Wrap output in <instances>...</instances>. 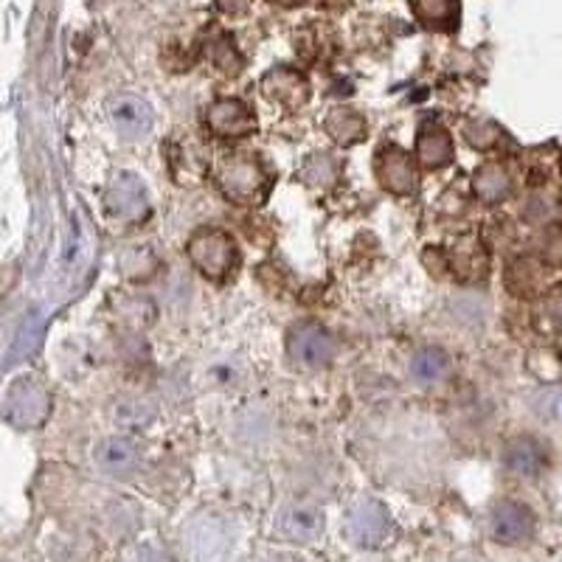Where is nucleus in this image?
I'll return each instance as SVG.
<instances>
[{
    "instance_id": "obj_1",
    "label": "nucleus",
    "mask_w": 562,
    "mask_h": 562,
    "mask_svg": "<svg viewBox=\"0 0 562 562\" xmlns=\"http://www.w3.org/2000/svg\"><path fill=\"white\" fill-rule=\"evenodd\" d=\"M180 543L186 562H231L237 549V526L217 512H200L186 524Z\"/></svg>"
},
{
    "instance_id": "obj_2",
    "label": "nucleus",
    "mask_w": 562,
    "mask_h": 562,
    "mask_svg": "<svg viewBox=\"0 0 562 562\" xmlns=\"http://www.w3.org/2000/svg\"><path fill=\"white\" fill-rule=\"evenodd\" d=\"M186 254L192 259L194 270L211 281L228 279L239 262L237 243H234L231 234H225V231L220 228L198 231V234L189 239V245H186Z\"/></svg>"
},
{
    "instance_id": "obj_3",
    "label": "nucleus",
    "mask_w": 562,
    "mask_h": 562,
    "mask_svg": "<svg viewBox=\"0 0 562 562\" xmlns=\"http://www.w3.org/2000/svg\"><path fill=\"white\" fill-rule=\"evenodd\" d=\"M220 189L239 205L262 203L270 189V172L254 155H234L220 169Z\"/></svg>"
},
{
    "instance_id": "obj_4",
    "label": "nucleus",
    "mask_w": 562,
    "mask_h": 562,
    "mask_svg": "<svg viewBox=\"0 0 562 562\" xmlns=\"http://www.w3.org/2000/svg\"><path fill=\"white\" fill-rule=\"evenodd\" d=\"M288 358L301 371L324 369L335 358V338L326 326L315 321H301L288 335Z\"/></svg>"
},
{
    "instance_id": "obj_5",
    "label": "nucleus",
    "mask_w": 562,
    "mask_h": 562,
    "mask_svg": "<svg viewBox=\"0 0 562 562\" xmlns=\"http://www.w3.org/2000/svg\"><path fill=\"white\" fill-rule=\"evenodd\" d=\"M7 422L20 430L40 428L52 414V396L37 380H18L7 394Z\"/></svg>"
},
{
    "instance_id": "obj_6",
    "label": "nucleus",
    "mask_w": 562,
    "mask_h": 562,
    "mask_svg": "<svg viewBox=\"0 0 562 562\" xmlns=\"http://www.w3.org/2000/svg\"><path fill=\"white\" fill-rule=\"evenodd\" d=\"M346 535L355 546H380L391 535V515L380 501L358 498L346 509Z\"/></svg>"
},
{
    "instance_id": "obj_7",
    "label": "nucleus",
    "mask_w": 562,
    "mask_h": 562,
    "mask_svg": "<svg viewBox=\"0 0 562 562\" xmlns=\"http://www.w3.org/2000/svg\"><path fill=\"white\" fill-rule=\"evenodd\" d=\"M108 119L124 140H140L153 133L155 110L138 93H115L108 102Z\"/></svg>"
},
{
    "instance_id": "obj_8",
    "label": "nucleus",
    "mask_w": 562,
    "mask_h": 562,
    "mask_svg": "<svg viewBox=\"0 0 562 562\" xmlns=\"http://www.w3.org/2000/svg\"><path fill=\"white\" fill-rule=\"evenodd\" d=\"M374 175H378L380 186L391 194H414L416 192V164L403 147L396 144H383L374 153Z\"/></svg>"
},
{
    "instance_id": "obj_9",
    "label": "nucleus",
    "mask_w": 562,
    "mask_h": 562,
    "mask_svg": "<svg viewBox=\"0 0 562 562\" xmlns=\"http://www.w3.org/2000/svg\"><path fill=\"white\" fill-rule=\"evenodd\" d=\"M104 205H108V211L115 220L138 223V220H144L149 214L147 189H144L140 178H135V175H115L110 180L108 192H104Z\"/></svg>"
},
{
    "instance_id": "obj_10",
    "label": "nucleus",
    "mask_w": 562,
    "mask_h": 562,
    "mask_svg": "<svg viewBox=\"0 0 562 562\" xmlns=\"http://www.w3.org/2000/svg\"><path fill=\"white\" fill-rule=\"evenodd\" d=\"M276 529L284 540H293V543H315L326 529L324 509L310 501H293L279 512Z\"/></svg>"
},
{
    "instance_id": "obj_11",
    "label": "nucleus",
    "mask_w": 562,
    "mask_h": 562,
    "mask_svg": "<svg viewBox=\"0 0 562 562\" xmlns=\"http://www.w3.org/2000/svg\"><path fill=\"white\" fill-rule=\"evenodd\" d=\"M205 124L217 138L237 140L256 130L254 108L243 99H217L205 113Z\"/></svg>"
},
{
    "instance_id": "obj_12",
    "label": "nucleus",
    "mask_w": 562,
    "mask_h": 562,
    "mask_svg": "<svg viewBox=\"0 0 562 562\" xmlns=\"http://www.w3.org/2000/svg\"><path fill=\"white\" fill-rule=\"evenodd\" d=\"M535 531V515L520 501H501L490 515V535L504 546H515L529 540Z\"/></svg>"
},
{
    "instance_id": "obj_13",
    "label": "nucleus",
    "mask_w": 562,
    "mask_h": 562,
    "mask_svg": "<svg viewBox=\"0 0 562 562\" xmlns=\"http://www.w3.org/2000/svg\"><path fill=\"white\" fill-rule=\"evenodd\" d=\"M504 467L512 475H518L524 481H535L546 473L549 467V453L537 439L531 436H518L512 439L504 450Z\"/></svg>"
},
{
    "instance_id": "obj_14",
    "label": "nucleus",
    "mask_w": 562,
    "mask_h": 562,
    "mask_svg": "<svg viewBox=\"0 0 562 562\" xmlns=\"http://www.w3.org/2000/svg\"><path fill=\"white\" fill-rule=\"evenodd\" d=\"M416 155L428 169H441L448 167L453 160V138L441 124L428 122L419 127L416 135Z\"/></svg>"
},
{
    "instance_id": "obj_15",
    "label": "nucleus",
    "mask_w": 562,
    "mask_h": 562,
    "mask_svg": "<svg viewBox=\"0 0 562 562\" xmlns=\"http://www.w3.org/2000/svg\"><path fill=\"white\" fill-rule=\"evenodd\" d=\"M262 88L265 93H268V99L284 104V108H301L310 97L307 79L301 77L299 70H290V68L270 70L268 77H265Z\"/></svg>"
},
{
    "instance_id": "obj_16",
    "label": "nucleus",
    "mask_w": 562,
    "mask_h": 562,
    "mask_svg": "<svg viewBox=\"0 0 562 562\" xmlns=\"http://www.w3.org/2000/svg\"><path fill=\"white\" fill-rule=\"evenodd\" d=\"M138 448L130 439H124V436L104 439L97 448V464L108 475H130L138 467Z\"/></svg>"
},
{
    "instance_id": "obj_17",
    "label": "nucleus",
    "mask_w": 562,
    "mask_h": 562,
    "mask_svg": "<svg viewBox=\"0 0 562 562\" xmlns=\"http://www.w3.org/2000/svg\"><path fill=\"white\" fill-rule=\"evenodd\" d=\"M450 369L448 351L439 349V346H422L414 351L411 358V378L419 385H436L445 380Z\"/></svg>"
},
{
    "instance_id": "obj_18",
    "label": "nucleus",
    "mask_w": 562,
    "mask_h": 562,
    "mask_svg": "<svg viewBox=\"0 0 562 562\" xmlns=\"http://www.w3.org/2000/svg\"><path fill=\"white\" fill-rule=\"evenodd\" d=\"M448 262H450V270H453L459 279H484L486 250L481 248L479 239L464 237L453 245Z\"/></svg>"
},
{
    "instance_id": "obj_19",
    "label": "nucleus",
    "mask_w": 562,
    "mask_h": 562,
    "mask_svg": "<svg viewBox=\"0 0 562 562\" xmlns=\"http://www.w3.org/2000/svg\"><path fill=\"white\" fill-rule=\"evenodd\" d=\"M473 192L479 194L484 203H501L509 198L512 192V175L504 164H484L479 172L473 175Z\"/></svg>"
},
{
    "instance_id": "obj_20",
    "label": "nucleus",
    "mask_w": 562,
    "mask_h": 562,
    "mask_svg": "<svg viewBox=\"0 0 562 562\" xmlns=\"http://www.w3.org/2000/svg\"><path fill=\"white\" fill-rule=\"evenodd\" d=\"M324 127L329 138L338 140L340 147H351L360 138H366V119L351 108H335L333 113L326 115Z\"/></svg>"
},
{
    "instance_id": "obj_21",
    "label": "nucleus",
    "mask_w": 562,
    "mask_h": 562,
    "mask_svg": "<svg viewBox=\"0 0 562 562\" xmlns=\"http://www.w3.org/2000/svg\"><path fill=\"white\" fill-rule=\"evenodd\" d=\"M414 12L425 26L448 29L459 18V0H414Z\"/></svg>"
},
{
    "instance_id": "obj_22",
    "label": "nucleus",
    "mask_w": 562,
    "mask_h": 562,
    "mask_svg": "<svg viewBox=\"0 0 562 562\" xmlns=\"http://www.w3.org/2000/svg\"><path fill=\"white\" fill-rule=\"evenodd\" d=\"M531 414L546 422H562V389H540L529 400Z\"/></svg>"
},
{
    "instance_id": "obj_23",
    "label": "nucleus",
    "mask_w": 562,
    "mask_h": 562,
    "mask_svg": "<svg viewBox=\"0 0 562 562\" xmlns=\"http://www.w3.org/2000/svg\"><path fill=\"white\" fill-rule=\"evenodd\" d=\"M119 562H167V557H164V551L160 549H155V546L140 543V546H133V549L124 551L122 560Z\"/></svg>"
},
{
    "instance_id": "obj_24",
    "label": "nucleus",
    "mask_w": 562,
    "mask_h": 562,
    "mask_svg": "<svg viewBox=\"0 0 562 562\" xmlns=\"http://www.w3.org/2000/svg\"><path fill=\"white\" fill-rule=\"evenodd\" d=\"M459 562H484V560H479V557H464V560H459Z\"/></svg>"
},
{
    "instance_id": "obj_25",
    "label": "nucleus",
    "mask_w": 562,
    "mask_h": 562,
    "mask_svg": "<svg viewBox=\"0 0 562 562\" xmlns=\"http://www.w3.org/2000/svg\"><path fill=\"white\" fill-rule=\"evenodd\" d=\"M279 3H288L290 7V3H301V0H279Z\"/></svg>"
},
{
    "instance_id": "obj_26",
    "label": "nucleus",
    "mask_w": 562,
    "mask_h": 562,
    "mask_svg": "<svg viewBox=\"0 0 562 562\" xmlns=\"http://www.w3.org/2000/svg\"><path fill=\"white\" fill-rule=\"evenodd\" d=\"M268 562H290V560H268Z\"/></svg>"
}]
</instances>
